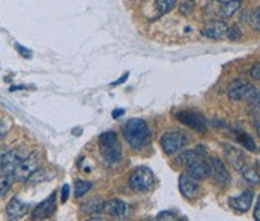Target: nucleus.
<instances>
[{
	"label": "nucleus",
	"instance_id": "f257e3e1",
	"mask_svg": "<svg viewBox=\"0 0 260 221\" xmlns=\"http://www.w3.org/2000/svg\"><path fill=\"white\" fill-rule=\"evenodd\" d=\"M123 137L133 149L140 150L150 143L152 133L143 119H129L123 125Z\"/></svg>",
	"mask_w": 260,
	"mask_h": 221
},
{
	"label": "nucleus",
	"instance_id": "f03ea898",
	"mask_svg": "<svg viewBox=\"0 0 260 221\" xmlns=\"http://www.w3.org/2000/svg\"><path fill=\"white\" fill-rule=\"evenodd\" d=\"M129 188L137 193H146L155 184V176L149 167H139L129 176Z\"/></svg>",
	"mask_w": 260,
	"mask_h": 221
},
{
	"label": "nucleus",
	"instance_id": "7ed1b4c3",
	"mask_svg": "<svg viewBox=\"0 0 260 221\" xmlns=\"http://www.w3.org/2000/svg\"><path fill=\"white\" fill-rule=\"evenodd\" d=\"M39 166H41V155H39V152H32V153H29L17 167H15V170L12 172V175H14V178L17 179V181H21V182H26L27 179H29V176L39 169Z\"/></svg>",
	"mask_w": 260,
	"mask_h": 221
},
{
	"label": "nucleus",
	"instance_id": "20e7f679",
	"mask_svg": "<svg viewBox=\"0 0 260 221\" xmlns=\"http://www.w3.org/2000/svg\"><path fill=\"white\" fill-rule=\"evenodd\" d=\"M229 98L232 101H257L259 100V90L253 86V84H248L245 81H233L230 90H229Z\"/></svg>",
	"mask_w": 260,
	"mask_h": 221
},
{
	"label": "nucleus",
	"instance_id": "39448f33",
	"mask_svg": "<svg viewBox=\"0 0 260 221\" xmlns=\"http://www.w3.org/2000/svg\"><path fill=\"white\" fill-rule=\"evenodd\" d=\"M27 156V152L23 147L17 149H5L2 158V173H12L15 167Z\"/></svg>",
	"mask_w": 260,
	"mask_h": 221
},
{
	"label": "nucleus",
	"instance_id": "423d86ee",
	"mask_svg": "<svg viewBox=\"0 0 260 221\" xmlns=\"http://www.w3.org/2000/svg\"><path fill=\"white\" fill-rule=\"evenodd\" d=\"M185 136L181 134V133H178V131H169V133H166V134L161 137V140H159L164 153H167V155L176 153L179 149H182V146L185 145Z\"/></svg>",
	"mask_w": 260,
	"mask_h": 221
},
{
	"label": "nucleus",
	"instance_id": "0eeeda50",
	"mask_svg": "<svg viewBox=\"0 0 260 221\" xmlns=\"http://www.w3.org/2000/svg\"><path fill=\"white\" fill-rule=\"evenodd\" d=\"M176 119H178L179 122H182L186 127H189V128L199 131V133H206V122H205L203 116L199 114V113H196V111H179V113L176 114Z\"/></svg>",
	"mask_w": 260,
	"mask_h": 221
},
{
	"label": "nucleus",
	"instance_id": "6e6552de",
	"mask_svg": "<svg viewBox=\"0 0 260 221\" xmlns=\"http://www.w3.org/2000/svg\"><path fill=\"white\" fill-rule=\"evenodd\" d=\"M209 163H211V175H212L214 182L218 186H225L230 182V173H229L225 164L217 156H211Z\"/></svg>",
	"mask_w": 260,
	"mask_h": 221
},
{
	"label": "nucleus",
	"instance_id": "1a4fd4ad",
	"mask_svg": "<svg viewBox=\"0 0 260 221\" xmlns=\"http://www.w3.org/2000/svg\"><path fill=\"white\" fill-rule=\"evenodd\" d=\"M186 167H188V175L197 181H202V179H206L208 176H211V163H209V160H205V156L196 158Z\"/></svg>",
	"mask_w": 260,
	"mask_h": 221
},
{
	"label": "nucleus",
	"instance_id": "9d476101",
	"mask_svg": "<svg viewBox=\"0 0 260 221\" xmlns=\"http://www.w3.org/2000/svg\"><path fill=\"white\" fill-rule=\"evenodd\" d=\"M253 199H254V193L251 190H247L244 191L242 194L239 196H235V197H230L229 199V205L236 211V212H247L250 208H251V203H253Z\"/></svg>",
	"mask_w": 260,
	"mask_h": 221
},
{
	"label": "nucleus",
	"instance_id": "9b49d317",
	"mask_svg": "<svg viewBox=\"0 0 260 221\" xmlns=\"http://www.w3.org/2000/svg\"><path fill=\"white\" fill-rule=\"evenodd\" d=\"M179 191L181 194L188 199V200H192L197 197L199 194V184H197V179H194L192 176H189L188 173L181 175L179 178Z\"/></svg>",
	"mask_w": 260,
	"mask_h": 221
},
{
	"label": "nucleus",
	"instance_id": "f8f14e48",
	"mask_svg": "<svg viewBox=\"0 0 260 221\" xmlns=\"http://www.w3.org/2000/svg\"><path fill=\"white\" fill-rule=\"evenodd\" d=\"M27 211H29V205L21 202L18 197H12L6 206L8 220H20L27 214Z\"/></svg>",
	"mask_w": 260,
	"mask_h": 221
},
{
	"label": "nucleus",
	"instance_id": "ddd939ff",
	"mask_svg": "<svg viewBox=\"0 0 260 221\" xmlns=\"http://www.w3.org/2000/svg\"><path fill=\"white\" fill-rule=\"evenodd\" d=\"M56 209V193H53L48 199H45L42 203H39L37 209L32 212L34 220H41V218H50L54 214Z\"/></svg>",
	"mask_w": 260,
	"mask_h": 221
},
{
	"label": "nucleus",
	"instance_id": "4468645a",
	"mask_svg": "<svg viewBox=\"0 0 260 221\" xmlns=\"http://www.w3.org/2000/svg\"><path fill=\"white\" fill-rule=\"evenodd\" d=\"M224 152H225V156L227 160L230 161V164L236 169V170H242L245 167V156H244V152L239 150L238 147L230 146V145H223Z\"/></svg>",
	"mask_w": 260,
	"mask_h": 221
},
{
	"label": "nucleus",
	"instance_id": "2eb2a0df",
	"mask_svg": "<svg viewBox=\"0 0 260 221\" xmlns=\"http://www.w3.org/2000/svg\"><path fill=\"white\" fill-rule=\"evenodd\" d=\"M225 30H227L225 23H223V21H211L202 29V35L208 38V39L217 41V39H221L225 35Z\"/></svg>",
	"mask_w": 260,
	"mask_h": 221
},
{
	"label": "nucleus",
	"instance_id": "dca6fc26",
	"mask_svg": "<svg viewBox=\"0 0 260 221\" xmlns=\"http://www.w3.org/2000/svg\"><path fill=\"white\" fill-rule=\"evenodd\" d=\"M104 211L114 218H123L126 215L128 206L123 200L119 199H113L109 202H104Z\"/></svg>",
	"mask_w": 260,
	"mask_h": 221
},
{
	"label": "nucleus",
	"instance_id": "f3484780",
	"mask_svg": "<svg viewBox=\"0 0 260 221\" xmlns=\"http://www.w3.org/2000/svg\"><path fill=\"white\" fill-rule=\"evenodd\" d=\"M81 211L86 212L87 215H95L100 214L101 211H104V200L101 197H93L90 200H87L83 206Z\"/></svg>",
	"mask_w": 260,
	"mask_h": 221
},
{
	"label": "nucleus",
	"instance_id": "a211bd4d",
	"mask_svg": "<svg viewBox=\"0 0 260 221\" xmlns=\"http://www.w3.org/2000/svg\"><path fill=\"white\" fill-rule=\"evenodd\" d=\"M199 156H205V150L203 147H196V149H188V150H184L178 155V163L184 164V166H188L189 163H192L196 158Z\"/></svg>",
	"mask_w": 260,
	"mask_h": 221
},
{
	"label": "nucleus",
	"instance_id": "6ab92c4d",
	"mask_svg": "<svg viewBox=\"0 0 260 221\" xmlns=\"http://www.w3.org/2000/svg\"><path fill=\"white\" fill-rule=\"evenodd\" d=\"M103 156L104 160L109 163V164H113V163H117L122 156V150L117 143L114 145H107V146H103Z\"/></svg>",
	"mask_w": 260,
	"mask_h": 221
},
{
	"label": "nucleus",
	"instance_id": "aec40b11",
	"mask_svg": "<svg viewBox=\"0 0 260 221\" xmlns=\"http://www.w3.org/2000/svg\"><path fill=\"white\" fill-rule=\"evenodd\" d=\"M56 176V172L54 170H50L47 167H39L38 170H35L30 176H29V184H38V182H42V181H48L50 178Z\"/></svg>",
	"mask_w": 260,
	"mask_h": 221
},
{
	"label": "nucleus",
	"instance_id": "412c9836",
	"mask_svg": "<svg viewBox=\"0 0 260 221\" xmlns=\"http://www.w3.org/2000/svg\"><path fill=\"white\" fill-rule=\"evenodd\" d=\"M178 0H156L155 2V11L158 17H162L166 14H169L175 6H176Z\"/></svg>",
	"mask_w": 260,
	"mask_h": 221
},
{
	"label": "nucleus",
	"instance_id": "4be33fe9",
	"mask_svg": "<svg viewBox=\"0 0 260 221\" xmlns=\"http://www.w3.org/2000/svg\"><path fill=\"white\" fill-rule=\"evenodd\" d=\"M223 6H221V11H220V14L225 17V18H229V17H232V15H235V12L241 8V0H233V2H227V3H221Z\"/></svg>",
	"mask_w": 260,
	"mask_h": 221
},
{
	"label": "nucleus",
	"instance_id": "5701e85b",
	"mask_svg": "<svg viewBox=\"0 0 260 221\" xmlns=\"http://www.w3.org/2000/svg\"><path fill=\"white\" fill-rule=\"evenodd\" d=\"M14 179L15 178L12 173H0V197L5 196L11 190V186L14 184Z\"/></svg>",
	"mask_w": 260,
	"mask_h": 221
},
{
	"label": "nucleus",
	"instance_id": "b1692460",
	"mask_svg": "<svg viewBox=\"0 0 260 221\" xmlns=\"http://www.w3.org/2000/svg\"><path fill=\"white\" fill-rule=\"evenodd\" d=\"M92 188V182L89 181H81V179H77L75 181V197H83L89 190Z\"/></svg>",
	"mask_w": 260,
	"mask_h": 221
},
{
	"label": "nucleus",
	"instance_id": "393cba45",
	"mask_svg": "<svg viewBox=\"0 0 260 221\" xmlns=\"http://www.w3.org/2000/svg\"><path fill=\"white\" fill-rule=\"evenodd\" d=\"M100 143H101V146H107V145L117 143V134L114 131H107V133L101 134L100 136Z\"/></svg>",
	"mask_w": 260,
	"mask_h": 221
},
{
	"label": "nucleus",
	"instance_id": "a878e982",
	"mask_svg": "<svg viewBox=\"0 0 260 221\" xmlns=\"http://www.w3.org/2000/svg\"><path fill=\"white\" fill-rule=\"evenodd\" d=\"M241 173H242L244 178H245L247 181H250L251 184H259V175H257V172H254V169L245 166V167L241 170Z\"/></svg>",
	"mask_w": 260,
	"mask_h": 221
},
{
	"label": "nucleus",
	"instance_id": "bb28decb",
	"mask_svg": "<svg viewBox=\"0 0 260 221\" xmlns=\"http://www.w3.org/2000/svg\"><path fill=\"white\" fill-rule=\"evenodd\" d=\"M238 140H239V142H242V145L247 147L248 150H256V149H257V147H256V143H254V140H253L248 134H245V133L239 134V136H238Z\"/></svg>",
	"mask_w": 260,
	"mask_h": 221
},
{
	"label": "nucleus",
	"instance_id": "cd10ccee",
	"mask_svg": "<svg viewBox=\"0 0 260 221\" xmlns=\"http://www.w3.org/2000/svg\"><path fill=\"white\" fill-rule=\"evenodd\" d=\"M194 6H196L194 0H184L182 5L179 6V12L182 15H188V14H191L194 11Z\"/></svg>",
	"mask_w": 260,
	"mask_h": 221
},
{
	"label": "nucleus",
	"instance_id": "c85d7f7f",
	"mask_svg": "<svg viewBox=\"0 0 260 221\" xmlns=\"http://www.w3.org/2000/svg\"><path fill=\"white\" fill-rule=\"evenodd\" d=\"M225 35L229 39H232V41H238L239 38H241V30L236 27V26H232V27H227V30H225Z\"/></svg>",
	"mask_w": 260,
	"mask_h": 221
},
{
	"label": "nucleus",
	"instance_id": "c756f323",
	"mask_svg": "<svg viewBox=\"0 0 260 221\" xmlns=\"http://www.w3.org/2000/svg\"><path fill=\"white\" fill-rule=\"evenodd\" d=\"M259 18H260V11H259V8H256V9H254V12H251V20H250V24L254 27V30H256V32H259V27H260Z\"/></svg>",
	"mask_w": 260,
	"mask_h": 221
},
{
	"label": "nucleus",
	"instance_id": "7c9ffc66",
	"mask_svg": "<svg viewBox=\"0 0 260 221\" xmlns=\"http://www.w3.org/2000/svg\"><path fill=\"white\" fill-rule=\"evenodd\" d=\"M68 196H70V185L65 184L62 186V191H60V199H62V203H65L68 200Z\"/></svg>",
	"mask_w": 260,
	"mask_h": 221
},
{
	"label": "nucleus",
	"instance_id": "2f4dec72",
	"mask_svg": "<svg viewBox=\"0 0 260 221\" xmlns=\"http://www.w3.org/2000/svg\"><path fill=\"white\" fill-rule=\"evenodd\" d=\"M6 134H8V125L5 123V120L0 119V140H3Z\"/></svg>",
	"mask_w": 260,
	"mask_h": 221
},
{
	"label": "nucleus",
	"instance_id": "473e14b6",
	"mask_svg": "<svg viewBox=\"0 0 260 221\" xmlns=\"http://www.w3.org/2000/svg\"><path fill=\"white\" fill-rule=\"evenodd\" d=\"M259 70H260V67H259V64H256L251 70H250V75L254 78V80H259L260 78V73H259Z\"/></svg>",
	"mask_w": 260,
	"mask_h": 221
},
{
	"label": "nucleus",
	"instance_id": "72a5a7b5",
	"mask_svg": "<svg viewBox=\"0 0 260 221\" xmlns=\"http://www.w3.org/2000/svg\"><path fill=\"white\" fill-rule=\"evenodd\" d=\"M17 50L21 53V56H24V57H27V59H29V57H32V53H30L29 50H24L20 44H17Z\"/></svg>",
	"mask_w": 260,
	"mask_h": 221
},
{
	"label": "nucleus",
	"instance_id": "f704fd0d",
	"mask_svg": "<svg viewBox=\"0 0 260 221\" xmlns=\"http://www.w3.org/2000/svg\"><path fill=\"white\" fill-rule=\"evenodd\" d=\"M125 114V110L123 109H116V110L113 111V119H119L120 116H123Z\"/></svg>",
	"mask_w": 260,
	"mask_h": 221
},
{
	"label": "nucleus",
	"instance_id": "c9c22d12",
	"mask_svg": "<svg viewBox=\"0 0 260 221\" xmlns=\"http://www.w3.org/2000/svg\"><path fill=\"white\" fill-rule=\"evenodd\" d=\"M128 75H129V74L126 73L125 75H123V77H120L119 80H116V81H114V83H112V84H113V86H119V84L125 83V81H126V78H128Z\"/></svg>",
	"mask_w": 260,
	"mask_h": 221
},
{
	"label": "nucleus",
	"instance_id": "e433bc0d",
	"mask_svg": "<svg viewBox=\"0 0 260 221\" xmlns=\"http://www.w3.org/2000/svg\"><path fill=\"white\" fill-rule=\"evenodd\" d=\"M254 220L259 221L260 220V202L257 200L256 203V208H254Z\"/></svg>",
	"mask_w": 260,
	"mask_h": 221
},
{
	"label": "nucleus",
	"instance_id": "4c0bfd02",
	"mask_svg": "<svg viewBox=\"0 0 260 221\" xmlns=\"http://www.w3.org/2000/svg\"><path fill=\"white\" fill-rule=\"evenodd\" d=\"M3 152H5V149L0 150V173H2V158H3Z\"/></svg>",
	"mask_w": 260,
	"mask_h": 221
},
{
	"label": "nucleus",
	"instance_id": "58836bf2",
	"mask_svg": "<svg viewBox=\"0 0 260 221\" xmlns=\"http://www.w3.org/2000/svg\"><path fill=\"white\" fill-rule=\"evenodd\" d=\"M217 2H220V3H227V2H233V0H217ZM242 2V0H241Z\"/></svg>",
	"mask_w": 260,
	"mask_h": 221
}]
</instances>
